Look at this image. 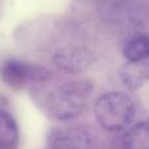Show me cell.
<instances>
[{
  "label": "cell",
  "mask_w": 149,
  "mask_h": 149,
  "mask_svg": "<svg viewBox=\"0 0 149 149\" xmlns=\"http://www.w3.org/2000/svg\"><path fill=\"white\" fill-rule=\"evenodd\" d=\"M47 149H97L95 137L82 127H62L51 131Z\"/></svg>",
  "instance_id": "277c9868"
},
{
  "label": "cell",
  "mask_w": 149,
  "mask_h": 149,
  "mask_svg": "<svg viewBox=\"0 0 149 149\" xmlns=\"http://www.w3.org/2000/svg\"><path fill=\"white\" fill-rule=\"evenodd\" d=\"M51 77L49 68L18 59H9L0 67V79L13 89H21L30 84H43Z\"/></svg>",
  "instance_id": "3957f363"
},
{
  "label": "cell",
  "mask_w": 149,
  "mask_h": 149,
  "mask_svg": "<svg viewBox=\"0 0 149 149\" xmlns=\"http://www.w3.org/2000/svg\"><path fill=\"white\" fill-rule=\"evenodd\" d=\"M54 60L59 68L68 72L81 71L90 63V54L82 50H60L54 55Z\"/></svg>",
  "instance_id": "8992f818"
},
{
  "label": "cell",
  "mask_w": 149,
  "mask_h": 149,
  "mask_svg": "<svg viewBox=\"0 0 149 149\" xmlns=\"http://www.w3.org/2000/svg\"><path fill=\"white\" fill-rule=\"evenodd\" d=\"M92 84L85 80H72L52 86L38 88L33 98L42 113L60 122L76 119L86 109Z\"/></svg>",
  "instance_id": "6da1fadb"
},
{
  "label": "cell",
  "mask_w": 149,
  "mask_h": 149,
  "mask_svg": "<svg viewBox=\"0 0 149 149\" xmlns=\"http://www.w3.org/2000/svg\"><path fill=\"white\" fill-rule=\"evenodd\" d=\"M123 149H149V122H139L127 130L122 140Z\"/></svg>",
  "instance_id": "ba28073f"
},
{
  "label": "cell",
  "mask_w": 149,
  "mask_h": 149,
  "mask_svg": "<svg viewBox=\"0 0 149 149\" xmlns=\"http://www.w3.org/2000/svg\"><path fill=\"white\" fill-rule=\"evenodd\" d=\"M122 149H123V148H122Z\"/></svg>",
  "instance_id": "30bf717a"
},
{
  "label": "cell",
  "mask_w": 149,
  "mask_h": 149,
  "mask_svg": "<svg viewBox=\"0 0 149 149\" xmlns=\"http://www.w3.org/2000/svg\"><path fill=\"white\" fill-rule=\"evenodd\" d=\"M136 106L132 98L123 92L105 93L94 105L98 124L107 132H120L130 127L135 119Z\"/></svg>",
  "instance_id": "7a4b0ae2"
},
{
  "label": "cell",
  "mask_w": 149,
  "mask_h": 149,
  "mask_svg": "<svg viewBox=\"0 0 149 149\" xmlns=\"http://www.w3.org/2000/svg\"><path fill=\"white\" fill-rule=\"evenodd\" d=\"M120 79L128 89H139L149 80V59L143 62H127L120 70Z\"/></svg>",
  "instance_id": "5b68a950"
},
{
  "label": "cell",
  "mask_w": 149,
  "mask_h": 149,
  "mask_svg": "<svg viewBox=\"0 0 149 149\" xmlns=\"http://www.w3.org/2000/svg\"><path fill=\"white\" fill-rule=\"evenodd\" d=\"M123 56L127 62H143L149 59V36L136 33L128 37L123 45Z\"/></svg>",
  "instance_id": "52a82bcc"
},
{
  "label": "cell",
  "mask_w": 149,
  "mask_h": 149,
  "mask_svg": "<svg viewBox=\"0 0 149 149\" xmlns=\"http://www.w3.org/2000/svg\"><path fill=\"white\" fill-rule=\"evenodd\" d=\"M18 127L9 113L0 109V149H15L18 145Z\"/></svg>",
  "instance_id": "9c48e42d"
}]
</instances>
